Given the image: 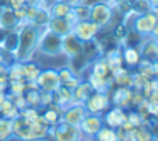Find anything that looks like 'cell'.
Segmentation results:
<instances>
[{
    "mask_svg": "<svg viewBox=\"0 0 158 141\" xmlns=\"http://www.w3.org/2000/svg\"><path fill=\"white\" fill-rule=\"evenodd\" d=\"M78 83H80V77L73 75L72 78H70V80H66V82H63L61 85H63V87H66V89H70V90H73L77 85H78Z\"/></svg>",
    "mask_w": 158,
    "mask_h": 141,
    "instance_id": "d590c367",
    "label": "cell"
},
{
    "mask_svg": "<svg viewBox=\"0 0 158 141\" xmlns=\"http://www.w3.org/2000/svg\"><path fill=\"white\" fill-rule=\"evenodd\" d=\"M39 90L43 92H55L60 85H61V80L58 77V70L56 68H41L38 78H36Z\"/></svg>",
    "mask_w": 158,
    "mask_h": 141,
    "instance_id": "ba28073f",
    "label": "cell"
},
{
    "mask_svg": "<svg viewBox=\"0 0 158 141\" xmlns=\"http://www.w3.org/2000/svg\"><path fill=\"white\" fill-rule=\"evenodd\" d=\"M12 138V121L0 116V141H9Z\"/></svg>",
    "mask_w": 158,
    "mask_h": 141,
    "instance_id": "4316f807",
    "label": "cell"
},
{
    "mask_svg": "<svg viewBox=\"0 0 158 141\" xmlns=\"http://www.w3.org/2000/svg\"><path fill=\"white\" fill-rule=\"evenodd\" d=\"M72 15L73 21H87L90 17V4H85V2H80V4L73 5L72 7Z\"/></svg>",
    "mask_w": 158,
    "mask_h": 141,
    "instance_id": "603a6c76",
    "label": "cell"
},
{
    "mask_svg": "<svg viewBox=\"0 0 158 141\" xmlns=\"http://www.w3.org/2000/svg\"><path fill=\"white\" fill-rule=\"evenodd\" d=\"M38 53L44 56H51V58L61 56V38L55 32H51L46 26L41 29V34H39Z\"/></svg>",
    "mask_w": 158,
    "mask_h": 141,
    "instance_id": "7a4b0ae2",
    "label": "cell"
},
{
    "mask_svg": "<svg viewBox=\"0 0 158 141\" xmlns=\"http://www.w3.org/2000/svg\"><path fill=\"white\" fill-rule=\"evenodd\" d=\"M104 60L107 61V65H109L110 72H112L114 68H119V66H123V55H121V49L114 48L110 49V51L106 53V56H104Z\"/></svg>",
    "mask_w": 158,
    "mask_h": 141,
    "instance_id": "cb8c5ba5",
    "label": "cell"
},
{
    "mask_svg": "<svg viewBox=\"0 0 158 141\" xmlns=\"http://www.w3.org/2000/svg\"><path fill=\"white\" fill-rule=\"evenodd\" d=\"M139 55H141V58H148V60H155L158 56V44H156V38L155 36L144 38L141 49H139Z\"/></svg>",
    "mask_w": 158,
    "mask_h": 141,
    "instance_id": "e0dca14e",
    "label": "cell"
},
{
    "mask_svg": "<svg viewBox=\"0 0 158 141\" xmlns=\"http://www.w3.org/2000/svg\"><path fill=\"white\" fill-rule=\"evenodd\" d=\"M102 126H104L102 116H97V114H87L82 119V122L78 124L80 131L85 138H94Z\"/></svg>",
    "mask_w": 158,
    "mask_h": 141,
    "instance_id": "8fae6325",
    "label": "cell"
},
{
    "mask_svg": "<svg viewBox=\"0 0 158 141\" xmlns=\"http://www.w3.org/2000/svg\"><path fill=\"white\" fill-rule=\"evenodd\" d=\"M63 2H66V4H70V5L73 7V5L80 4V2H83V0H63Z\"/></svg>",
    "mask_w": 158,
    "mask_h": 141,
    "instance_id": "f35d334b",
    "label": "cell"
},
{
    "mask_svg": "<svg viewBox=\"0 0 158 141\" xmlns=\"http://www.w3.org/2000/svg\"><path fill=\"white\" fill-rule=\"evenodd\" d=\"M39 72H41V66L36 65L34 61H26L22 63V78L26 80V82H31V80H36L39 75Z\"/></svg>",
    "mask_w": 158,
    "mask_h": 141,
    "instance_id": "7402d4cb",
    "label": "cell"
},
{
    "mask_svg": "<svg viewBox=\"0 0 158 141\" xmlns=\"http://www.w3.org/2000/svg\"><path fill=\"white\" fill-rule=\"evenodd\" d=\"M102 121H104L106 126L117 129V127H121L127 121V112H126V109H121V107H117V106H114L112 109L109 107V109L106 110V114H104Z\"/></svg>",
    "mask_w": 158,
    "mask_h": 141,
    "instance_id": "7c38bea8",
    "label": "cell"
},
{
    "mask_svg": "<svg viewBox=\"0 0 158 141\" xmlns=\"http://www.w3.org/2000/svg\"><path fill=\"white\" fill-rule=\"evenodd\" d=\"M77 141H94V138H85V136H82L80 139H77Z\"/></svg>",
    "mask_w": 158,
    "mask_h": 141,
    "instance_id": "b9f144b4",
    "label": "cell"
},
{
    "mask_svg": "<svg viewBox=\"0 0 158 141\" xmlns=\"http://www.w3.org/2000/svg\"><path fill=\"white\" fill-rule=\"evenodd\" d=\"M73 24H75V22L70 21L66 15H65V17H49L46 27H48L51 32L58 34L60 38H63V36L70 34V32L73 31Z\"/></svg>",
    "mask_w": 158,
    "mask_h": 141,
    "instance_id": "4fadbf2b",
    "label": "cell"
},
{
    "mask_svg": "<svg viewBox=\"0 0 158 141\" xmlns=\"http://www.w3.org/2000/svg\"><path fill=\"white\" fill-rule=\"evenodd\" d=\"M121 55H123V63L126 65V68H136V65L141 60L139 49L134 48V46H124Z\"/></svg>",
    "mask_w": 158,
    "mask_h": 141,
    "instance_id": "ac0fdd59",
    "label": "cell"
},
{
    "mask_svg": "<svg viewBox=\"0 0 158 141\" xmlns=\"http://www.w3.org/2000/svg\"><path fill=\"white\" fill-rule=\"evenodd\" d=\"M48 12L49 17H65L72 12V5L63 2V0H55L48 5Z\"/></svg>",
    "mask_w": 158,
    "mask_h": 141,
    "instance_id": "44dd1931",
    "label": "cell"
},
{
    "mask_svg": "<svg viewBox=\"0 0 158 141\" xmlns=\"http://www.w3.org/2000/svg\"><path fill=\"white\" fill-rule=\"evenodd\" d=\"M24 99L27 107H34V109H41V90H26Z\"/></svg>",
    "mask_w": 158,
    "mask_h": 141,
    "instance_id": "484cf974",
    "label": "cell"
},
{
    "mask_svg": "<svg viewBox=\"0 0 158 141\" xmlns=\"http://www.w3.org/2000/svg\"><path fill=\"white\" fill-rule=\"evenodd\" d=\"M0 73H7V65L0 63Z\"/></svg>",
    "mask_w": 158,
    "mask_h": 141,
    "instance_id": "ab89813d",
    "label": "cell"
},
{
    "mask_svg": "<svg viewBox=\"0 0 158 141\" xmlns=\"http://www.w3.org/2000/svg\"><path fill=\"white\" fill-rule=\"evenodd\" d=\"M87 82L92 87L94 92H107V90L114 85L110 75L104 77V75H99V73H94V72H90V75L87 77Z\"/></svg>",
    "mask_w": 158,
    "mask_h": 141,
    "instance_id": "9a60e30c",
    "label": "cell"
},
{
    "mask_svg": "<svg viewBox=\"0 0 158 141\" xmlns=\"http://www.w3.org/2000/svg\"><path fill=\"white\" fill-rule=\"evenodd\" d=\"M73 34L77 39H80L82 43H92L97 38V34L100 32V27L97 24H94L90 19L87 21H77L73 24Z\"/></svg>",
    "mask_w": 158,
    "mask_h": 141,
    "instance_id": "52a82bcc",
    "label": "cell"
},
{
    "mask_svg": "<svg viewBox=\"0 0 158 141\" xmlns=\"http://www.w3.org/2000/svg\"><path fill=\"white\" fill-rule=\"evenodd\" d=\"M73 75H75V72H73L72 66H61V68L58 70V77H60V80H61V83L66 82V80H70Z\"/></svg>",
    "mask_w": 158,
    "mask_h": 141,
    "instance_id": "1f68e13d",
    "label": "cell"
},
{
    "mask_svg": "<svg viewBox=\"0 0 158 141\" xmlns=\"http://www.w3.org/2000/svg\"><path fill=\"white\" fill-rule=\"evenodd\" d=\"M87 114H97L102 116L107 109L110 107V95L107 92H92L89 99L83 102Z\"/></svg>",
    "mask_w": 158,
    "mask_h": 141,
    "instance_id": "8992f818",
    "label": "cell"
},
{
    "mask_svg": "<svg viewBox=\"0 0 158 141\" xmlns=\"http://www.w3.org/2000/svg\"><path fill=\"white\" fill-rule=\"evenodd\" d=\"M82 136L83 134L78 126L63 122V121H58L55 126H49L48 129V138H51L53 141H77Z\"/></svg>",
    "mask_w": 158,
    "mask_h": 141,
    "instance_id": "277c9868",
    "label": "cell"
},
{
    "mask_svg": "<svg viewBox=\"0 0 158 141\" xmlns=\"http://www.w3.org/2000/svg\"><path fill=\"white\" fill-rule=\"evenodd\" d=\"M0 83H2V85H7V83H9L7 73H0Z\"/></svg>",
    "mask_w": 158,
    "mask_h": 141,
    "instance_id": "74e56055",
    "label": "cell"
},
{
    "mask_svg": "<svg viewBox=\"0 0 158 141\" xmlns=\"http://www.w3.org/2000/svg\"><path fill=\"white\" fill-rule=\"evenodd\" d=\"M146 4L151 7V10L156 12V5H158V0H146Z\"/></svg>",
    "mask_w": 158,
    "mask_h": 141,
    "instance_id": "8d00e7d4",
    "label": "cell"
},
{
    "mask_svg": "<svg viewBox=\"0 0 158 141\" xmlns=\"http://www.w3.org/2000/svg\"><path fill=\"white\" fill-rule=\"evenodd\" d=\"M19 24V19L14 15V10L10 7H2L0 10V29H15Z\"/></svg>",
    "mask_w": 158,
    "mask_h": 141,
    "instance_id": "ffe728a7",
    "label": "cell"
},
{
    "mask_svg": "<svg viewBox=\"0 0 158 141\" xmlns=\"http://www.w3.org/2000/svg\"><path fill=\"white\" fill-rule=\"evenodd\" d=\"M7 89H9V92L15 93V95H22V93L27 90L26 89V80L24 78H21V80H9Z\"/></svg>",
    "mask_w": 158,
    "mask_h": 141,
    "instance_id": "f1b7e54d",
    "label": "cell"
},
{
    "mask_svg": "<svg viewBox=\"0 0 158 141\" xmlns=\"http://www.w3.org/2000/svg\"><path fill=\"white\" fill-rule=\"evenodd\" d=\"M94 141H119V139H117V133L114 127L102 126L99 129V133L94 136Z\"/></svg>",
    "mask_w": 158,
    "mask_h": 141,
    "instance_id": "d4e9b609",
    "label": "cell"
},
{
    "mask_svg": "<svg viewBox=\"0 0 158 141\" xmlns=\"http://www.w3.org/2000/svg\"><path fill=\"white\" fill-rule=\"evenodd\" d=\"M83 51H85V43L77 39L73 32H70V34H66L61 38V56L77 58V56H80Z\"/></svg>",
    "mask_w": 158,
    "mask_h": 141,
    "instance_id": "9c48e42d",
    "label": "cell"
},
{
    "mask_svg": "<svg viewBox=\"0 0 158 141\" xmlns=\"http://www.w3.org/2000/svg\"><path fill=\"white\" fill-rule=\"evenodd\" d=\"M127 122L133 126H141V116L134 110V112H127Z\"/></svg>",
    "mask_w": 158,
    "mask_h": 141,
    "instance_id": "836d02e7",
    "label": "cell"
},
{
    "mask_svg": "<svg viewBox=\"0 0 158 141\" xmlns=\"http://www.w3.org/2000/svg\"><path fill=\"white\" fill-rule=\"evenodd\" d=\"M4 100H5V92H0V106L4 104Z\"/></svg>",
    "mask_w": 158,
    "mask_h": 141,
    "instance_id": "60d3db41",
    "label": "cell"
},
{
    "mask_svg": "<svg viewBox=\"0 0 158 141\" xmlns=\"http://www.w3.org/2000/svg\"><path fill=\"white\" fill-rule=\"evenodd\" d=\"M92 72L94 73H99V75H104V77H109L110 75V68H109V65H107V61L104 58H99V60L94 61Z\"/></svg>",
    "mask_w": 158,
    "mask_h": 141,
    "instance_id": "f546056e",
    "label": "cell"
},
{
    "mask_svg": "<svg viewBox=\"0 0 158 141\" xmlns=\"http://www.w3.org/2000/svg\"><path fill=\"white\" fill-rule=\"evenodd\" d=\"M7 77H9V80H21L22 78V63L14 60V63L7 65Z\"/></svg>",
    "mask_w": 158,
    "mask_h": 141,
    "instance_id": "83f0119b",
    "label": "cell"
},
{
    "mask_svg": "<svg viewBox=\"0 0 158 141\" xmlns=\"http://www.w3.org/2000/svg\"><path fill=\"white\" fill-rule=\"evenodd\" d=\"M148 77H144L143 73H139V72H134V73H131V89H138V90H141L144 87V83L148 82Z\"/></svg>",
    "mask_w": 158,
    "mask_h": 141,
    "instance_id": "4dcf8cb0",
    "label": "cell"
},
{
    "mask_svg": "<svg viewBox=\"0 0 158 141\" xmlns=\"http://www.w3.org/2000/svg\"><path fill=\"white\" fill-rule=\"evenodd\" d=\"M144 100V95L141 90L138 89H133V92H131V107H136L138 104H141Z\"/></svg>",
    "mask_w": 158,
    "mask_h": 141,
    "instance_id": "d6a6232c",
    "label": "cell"
},
{
    "mask_svg": "<svg viewBox=\"0 0 158 141\" xmlns=\"http://www.w3.org/2000/svg\"><path fill=\"white\" fill-rule=\"evenodd\" d=\"M72 99H73L72 90L63 87V85H60L58 89L53 92V104L60 106L61 109H65L66 106H70V104H72Z\"/></svg>",
    "mask_w": 158,
    "mask_h": 141,
    "instance_id": "d6986e66",
    "label": "cell"
},
{
    "mask_svg": "<svg viewBox=\"0 0 158 141\" xmlns=\"http://www.w3.org/2000/svg\"><path fill=\"white\" fill-rule=\"evenodd\" d=\"M131 87H117L110 97V104L121 107V109H129L131 107Z\"/></svg>",
    "mask_w": 158,
    "mask_h": 141,
    "instance_id": "5bb4252c",
    "label": "cell"
},
{
    "mask_svg": "<svg viewBox=\"0 0 158 141\" xmlns=\"http://www.w3.org/2000/svg\"><path fill=\"white\" fill-rule=\"evenodd\" d=\"M53 104V92H43L41 90V107H48Z\"/></svg>",
    "mask_w": 158,
    "mask_h": 141,
    "instance_id": "e575fe53",
    "label": "cell"
},
{
    "mask_svg": "<svg viewBox=\"0 0 158 141\" xmlns=\"http://www.w3.org/2000/svg\"><path fill=\"white\" fill-rule=\"evenodd\" d=\"M17 31V48L12 58L15 61H31L34 60V56L38 55V41H39V34H41V29L36 24L27 21H19V24L15 26Z\"/></svg>",
    "mask_w": 158,
    "mask_h": 141,
    "instance_id": "6da1fadb",
    "label": "cell"
},
{
    "mask_svg": "<svg viewBox=\"0 0 158 141\" xmlns=\"http://www.w3.org/2000/svg\"><path fill=\"white\" fill-rule=\"evenodd\" d=\"M112 17H114V9H110L107 5L106 0H99L95 4H90V17L89 19L94 24L99 26L100 29L109 26Z\"/></svg>",
    "mask_w": 158,
    "mask_h": 141,
    "instance_id": "5b68a950",
    "label": "cell"
},
{
    "mask_svg": "<svg viewBox=\"0 0 158 141\" xmlns=\"http://www.w3.org/2000/svg\"><path fill=\"white\" fill-rule=\"evenodd\" d=\"M85 116H87V110H85V107H83V104H70V106H66L65 109L61 110L60 121L73 124V126H78Z\"/></svg>",
    "mask_w": 158,
    "mask_h": 141,
    "instance_id": "30bf717a",
    "label": "cell"
},
{
    "mask_svg": "<svg viewBox=\"0 0 158 141\" xmlns=\"http://www.w3.org/2000/svg\"><path fill=\"white\" fill-rule=\"evenodd\" d=\"M94 90H92V87L89 85V82H87V80H80V83L72 90V93H73L72 104H83L87 99H89V95Z\"/></svg>",
    "mask_w": 158,
    "mask_h": 141,
    "instance_id": "2e32d148",
    "label": "cell"
},
{
    "mask_svg": "<svg viewBox=\"0 0 158 141\" xmlns=\"http://www.w3.org/2000/svg\"><path fill=\"white\" fill-rule=\"evenodd\" d=\"M156 12L153 10H144V12H138L136 17L133 21V31L136 34H139L141 38H148V36H155L156 38Z\"/></svg>",
    "mask_w": 158,
    "mask_h": 141,
    "instance_id": "3957f363",
    "label": "cell"
}]
</instances>
